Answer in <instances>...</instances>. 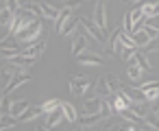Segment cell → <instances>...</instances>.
Here are the masks:
<instances>
[{"instance_id": "cell-1", "label": "cell", "mask_w": 159, "mask_h": 131, "mask_svg": "<svg viewBox=\"0 0 159 131\" xmlns=\"http://www.w3.org/2000/svg\"><path fill=\"white\" fill-rule=\"evenodd\" d=\"M39 37H42V22H39V20L31 22L26 29H22V31H18V33H16V40H18L22 46H29V44L37 42Z\"/></svg>"}, {"instance_id": "cell-2", "label": "cell", "mask_w": 159, "mask_h": 131, "mask_svg": "<svg viewBox=\"0 0 159 131\" xmlns=\"http://www.w3.org/2000/svg\"><path fill=\"white\" fill-rule=\"evenodd\" d=\"M79 24L83 26V31L87 33V37H92L94 42H98V44H105V42H107V33H105V31H102L94 20H89V18H83V16H81V18H79Z\"/></svg>"}, {"instance_id": "cell-3", "label": "cell", "mask_w": 159, "mask_h": 131, "mask_svg": "<svg viewBox=\"0 0 159 131\" xmlns=\"http://www.w3.org/2000/svg\"><path fill=\"white\" fill-rule=\"evenodd\" d=\"M92 85H94L92 79L79 77V79H72V81H70V92H72L74 96H85V94L92 90Z\"/></svg>"}, {"instance_id": "cell-4", "label": "cell", "mask_w": 159, "mask_h": 131, "mask_svg": "<svg viewBox=\"0 0 159 131\" xmlns=\"http://www.w3.org/2000/svg\"><path fill=\"white\" fill-rule=\"evenodd\" d=\"M44 116H46V120H44V127H42V129H52V127H57V124H61V122L66 120V116H63V109H61V105H59L57 109H52V111L44 114Z\"/></svg>"}, {"instance_id": "cell-5", "label": "cell", "mask_w": 159, "mask_h": 131, "mask_svg": "<svg viewBox=\"0 0 159 131\" xmlns=\"http://www.w3.org/2000/svg\"><path fill=\"white\" fill-rule=\"evenodd\" d=\"M44 50H46V40H37V42H33V44H29V46H24V55L26 57H35V59H39L42 55H44Z\"/></svg>"}, {"instance_id": "cell-6", "label": "cell", "mask_w": 159, "mask_h": 131, "mask_svg": "<svg viewBox=\"0 0 159 131\" xmlns=\"http://www.w3.org/2000/svg\"><path fill=\"white\" fill-rule=\"evenodd\" d=\"M31 81V77H29V72H20V74H16L9 83H5V94H11V92H16L18 87H22L24 83H29Z\"/></svg>"}, {"instance_id": "cell-7", "label": "cell", "mask_w": 159, "mask_h": 131, "mask_svg": "<svg viewBox=\"0 0 159 131\" xmlns=\"http://www.w3.org/2000/svg\"><path fill=\"white\" fill-rule=\"evenodd\" d=\"M79 26H81V24H79ZM85 48H87V33H85V31H83V26H81V31L76 33L74 42H72V55H74V57H79Z\"/></svg>"}, {"instance_id": "cell-8", "label": "cell", "mask_w": 159, "mask_h": 131, "mask_svg": "<svg viewBox=\"0 0 159 131\" xmlns=\"http://www.w3.org/2000/svg\"><path fill=\"white\" fill-rule=\"evenodd\" d=\"M94 22H96L102 31H107V5L102 2V0H98V5H96V9H94Z\"/></svg>"}, {"instance_id": "cell-9", "label": "cell", "mask_w": 159, "mask_h": 131, "mask_svg": "<svg viewBox=\"0 0 159 131\" xmlns=\"http://www.w3.org/2000/svg\"><path fill=\"white\" fill-rule=\"evenodd\" d=\"M139 90L144 92V98H146V103H152V101H157V98H159V81L144 83Z\"/></svg>"}, {"instance_id": "cell-10", "label": "cell", "mask_w": 159, "mask_h": 131, "mask_svg": "<svg viewBox=\"0 0 159 131\" xmlns=\"http://www.w3.org/2000/svg\"><path fill=\"white\" fill-rule=\"evenodd\" d=\"M39 116H44V109H42V105H35V107H26L20 116H18V120H22V122H29V120H35V118H39Z\"/></svg>"}, {"instance_id": "cell-11", "label": "cell", "mask_w": 159, "mask_h": 131, "mask_svg": "<svg viewBox=\"0 0 159 131\" xmlns=\"http://www.w3.org/2000/svg\"><path fill=\"white\" fill-rule=\"evenodd\" d=\"M120 92H122V94H124V96H126L131 103H146V98H144V92H142L139 87H126V85H124Z\"/></svg>"}, {"instance_id": "cell-12", "label": "cell", "mask_w": 159, "mask_h": 131, "mask_svg": "<svg viewBox=\"0 0 159 131\" xmlns=\"http://www.w3.org/2000/svg\"><path fill=\"white\" fill-rule=\"evenodd\" d=\"M109 55H116V57H120V53H122V42H120V31H113L111 33V37H109Z\"/></svg>"}, {"instance_id": "cell-13", "label": "cell", "mask_w": 159, "mask_h": 131, "mask_svg": "<svg viewBox=\"0 0 159 131\" xmlns=\"http://www.w3.org/2000/svg\"><path fill=\"white\" fill-rule=\"evenodd\" d=\"M9 61H11L13 66H18V68H22V70H26V68H29V66H33V63H35L37 59H35V57H26L24 53H20V55H16V57H11Z\"/></svg>"}, {"instance_id": "cell-14", "label": "cell", "mask_w": 159, "mask_h": 131, "mask_svg": "<svg viewBox=\"0 0 159 131\" xmlns=\"http://www.w3.org/2000/svg\"><path fill=\"white\" fill-rule=\"evenodd\" d=\"M100 105H102V96L87 98L83 103V114H96V111H100Z\"/></svg>"}, {"instance_id": "cell-15", "label": "cell", "mask_w": 159, "mask_h": 131, "mask_svg": "<svg viewBox=\"0 0 159 131\" xmlns=\"http://www.w3.org/2000/svg\"><path fill=\"white\" fill-rule=\"evenodd\" d=\"M72 11H74L72 7H63V9L59 11V16H57V20H55V31H57V33H59V31L63 29V24H66V22L70 20V16H72Z\"/></svg>"}, {"instance_id": "cell-16", "label": "cell", "mask_w": 159, "mask_h": 131, "mask_svg": "<svg viewBox=\"0 0 159 131\" xmlns=\"http://www.w3.org/2000/svg\"><path fill=\"white\" fill-rule=\"evenodd\" d=\"M131 37H133V42H135V46H137V48H144V46L150 42V35L144 31V26H139L137 31H133V35H131Z\"/></svg>"}, {"instance_id": "cell-17", "label": "cell", "mask_w": 159, "mask_h": 131, "mask_svg": "<svg viewBox=\"0 0 159 131\" xmlns=\"http://www.w3.org/2000/svg\"><path fill=\"white\" fill-rule=\"evenodd\" d=\"M100 120H102L100 111H96V114H81V127H83V129H89V127L98 124Z\"/></svg>"}, {"instance_id": "cell-18", "label": "cell", "mask_w": 159, "mask_h": 131, "mask_svg": "<svg viewBox=\"0 0 159 131\" xmlns=\"http://www.w3.org/2000/svg\"><path fill=\"white\" fill-rule=\"evenodd\" d=\"M79 63H81V66H100V63H102V57H98V55H94V53H81Z\"/></svg>"}, {"instance_id": "cell-19", "label": "cell", "mask_w": 159, "mask_h": 131, "mask_svg": "<svg viewBox=\"0 0 159 131\" xmlns=\"http://www.w3.org/2000/svg\"><path fill=\"white\" fill-rule=\"evenodd\" d=\"M61 109H63V116H66V122H76L79 120V114H76V107L72 103H66L61 101Z\"/></svg>"}, {"instance_id": "cell-20", "label": "cell", "mask_w": 159, "mask_h": 131, "mask_svg": "<svg viewBox=\"0 0 159 131\" xmlns=\"http://www.w3.org/2000/svg\"><path fill=\"white\" fill-rule=\"evenodd\" d=\"M79 18H81V16H70V20L63 24V29L59 31V35H63V37L72 35V33L76 31V26H79Z\"/></svg>"}, {"instance_id": "cell-21", "label": "cell", "mask_w": 159, "mask_h": 131, "mask_svg": "<svg viewBox=\"0 0 159 131\" xmlns=\"http://www.w3.org/2000/svg\"><path fill=\"white\" fill-rule=\"evenodd\" d=\"M59 11H61V9H57V7H52V5H48V2H42V18L55 22L57 16H59Z\"/></svg>"}, {"instance_id": "cell-22", "label": "cell", "mask_w": 159, "mask_h": 131, "mask_svg": "<svg viewBox=\"0 0 159 131\" xmlns=\"http://www.w3.org/2000/svg\"><path fill=\"white\" fill-rule=\"evenodd\" d=\"M29 107V101L26 98H20V101H11V107H9V114L13 116V118H18L24 109Z\"/></svg>"}, {"instance_id": "cell-23", "label": "cell", "mask_w": 159, "mask_h": 131, "mask_svg": "<svg viewBox=\"0 0 159 131\" xmlns=\"http://www.w3.org/2000/svg\"><path fill=\"white\" fill-rule=\"evenodd\" d=\"M13 18H16V13L11 11V9H7V7H2L0 9V26H9L11 22H13Z\"/></svg>"}, {"instance_id": "cell-24", "label": "cell", "mask_w": 159, "mask_h": 131, "mask_svg": "<svg viewBox=\"0 0 159 131\" xmlns=\"http://www.w3.org/2000/svg\"><path fill=\"white\" fill-rule=\"evenodd\" d=\"M142 72H144V70H142L135 61H131L129 68H126V77H129L131 81H139V79H142Z\"/></svg>"}, {"instance_id": "cell-25", "label": "cell", "mask_w": 159, "mask_h": 131, "mask_svg": "<svg viewBox=\"0 0 159 131\" xmlns=\"http://www.w3.org/2000/svg\"><path fill=\"white\" fill-rule=\"evenodd\" d=\"M120 116H122L124 120H129V122H135V124H144V118H142V116H137L135 111H131V107L122 109V111H120Z\"/></svg>"}, {"instance_id": "cell-26", "label": "cell", "mask_w": 159, "mask_h": 131, "mask_svg": "<svg viewBox=\"0 0 159 131\" xmlns=\"http://www.w3.org/2000/svg\"><path fill=\"white\" fill-rule=\"evenodd\" d=\"M135 63H137V66H139L144 72H146V70H150V61L146 59V53H142L139 48L135 50Z\"/></svg>"}, {"instance_id": "cell-27", "label": "cell", "mask_w": 159, "mask_h": 131, "mask_svg": "<svg viewBox=\"0 0 159 131\" xmlns=\"http://www.w3.org/2000/svg\"><path fill=\"white\" fill-rule=\"evenodd\" d=\"M20 9H24V11H31L33 16L42 18V2H24V5H20Z\"/></svg>"}, {"instance_id": "cell-28", "label": "cell", "mask_w": 159, "mask_h": 131, "mask_svg": "<svg viewBox=\"0 0 159 131\" xmlns=\"http://www.w3.org/2000/svg\"><path fill=\"white\" fill-rule=\"evenodd\" d=\"M142 9H144V16H146V18H148V16L159 13V0H155V2H144V5H142Z\"/></svg>"}, {"instance_id": "cell-29", "label": "cell", "mask_w": 159, "mask_h": 131, "mask_svg": "<svg viewBox=\"0 0 159 131\" xmlns=\"http://www.w3.org/2000/svg\"><path fill=\"white\" fill-rule=\"evenodd\" d=\"M105 81H107V87H109V92L111 94H116V92H120L124 85L118 81V79H113V77H105Z\"/></svg>"}, {"instance_id": "cell-30", "label": "cell", "mask_w": 159, "mask_h": 131, "mask_svg": "<svg viewBox=\"0 0 159 131\" xmlns=\"http://www.w3.org/2000/svg\"><path fill=\"white\" fill-rule=\"evenodd\" d=\"M120 42H122V48H137L135 42H133V37L129 33H124V31H120Z\"/></svg>"}, {"instance_id": "cell-31", "label": "cell", "mask_w": 159, "mask_h": 131, "mask_svg": "<svg viewBox=\"0 0 159 131\" xmlns=\"http://www.w3.org/2000/svg\"><path fill=\"white\" fill-rule=\"evenodd\" d=\"M59 105H61V101H59V98H48L46 103H42V109H44V114H48V111L57 109Z\"/></svg>"}, {"instance_id": "cell-32", "label": "cell", "mask_w": 159, "mask_h": 131, "mask_svg": "<svg viewBox=\"0 0 159 131\" xmlns=\"http://www.w3.org/2000/svg\"><path fill=\"white\" fill-rule=\"evenodd\" d=\"M16 127V120L11 114H2V118H0V129H11Z\"/></svg>"}, {"instance_id": "cell-33", "label": "cell", "mask_w": 159, "mask_h": 131, "mask_svg": "<svg viewBox=\"0 0 159 131\" xmlns=\"http://www.w3.org/2000/svg\"><path fill=\"white\" fill-rule=\"evenodd\" d=\"M111 114H116V111H113V107H111V101H105V98H102V105H100V116H102V118H109Z\"/></svg>"}, {"instance_id": "cell-34", "label": "cell", "mask_w": 159, "mask_h": 131, "mask_svg": "<svg viewBox=\"0 0 159 131\" xmlns=\"http://www.w3.org/2000/svg\"><path fill=\"white\" fill-rule=\"evenodd\" d=\"M129 107H131L137 116H142V118H146V114H148V111H146V103H131Z\"/></svg>"}, {"instance_id": "cell-35", "label": "cell", "mask_w": 159, "mask_h": 131, "mask_svg": "<svg viewBox=\"0 0 159 131\" xmlns=\"http://www.w3.org/2000/svg\"><path fill=\"white\" fill-rule=\"evenodd\" d=\"M96 90H98V96H109L111 92H109V87H107V81H105V77L96 83Z\"/></svg>"}, {"instance_id": "cell-36", "label": "cell", "mask_w": 159, "mask_h": 131, "mask_svg": "<svg viewBox=\"0 0 159 131\" xmlns=\"http://www.w3.org/2000/svg\"><path fill=\"white\" fill-rule=\"evenodd\" d=\"M142 24H148V26H152V29H157V31H159V13L144 18V20H142Z\"/></svg>"}, {"instance_id": "cell-37", "label": "cell", "mask_w": 159, "mask_h": 131, "mask_svg": "<svg viewBox=\"0 0 159 131\" xmlns=\"http://www.w3.org/2000/svg\"><path fill=\"white\" fill-rule=\"evenodd\" d=\"M144 122H146V124H148L150 129H159V118H157V116H148V114H146Z\"/></svg>"}, {"instance_id": "cell-38", "label": "cell", "mask_w": 159, "mask_h": 131, "mask_svg": "<svg viewBox=\"0 0 159 131\" xmlns=\"http://www.w3.org/2000/svg\"><path fill=\"white\" fill-rule=\"evenodd\" d=\"M5 7L11 9L13 13H18L20 11V0H5Z\"/></svg>"}, {"instance_id": "cell-39", "label": "cell", "mask_w": 159, "mask_h": 131, "mask_svg": "<svg viewBox=\"0 0 159 131\" xmlns=\"http://www.w3.org/2000/svg\"><path fill=\"white\" fill-rule=\"evenodd\" d=\"M142 26H144V31L150 35V40H159V31H157V29H152V26H148V24H142Z\"/></svg>"}, {"instance_id": "cell-40", "label": "cell", "mask_w": 159, "mask_h": 131, "mask_svg": "<svg viewBox=\"0 0 159 131\" xmlns=\"http://www.w3.org/2000/svg\"><path fill=\"white\" fill-rule=\"evenodd\" d=\"M81 2H83V0H68V2H66V7H72V9H76Z\"/></svg>"}, {"instance_id": "cell-41", "label": "cell", "mask_w": 159, "mask_h": 131, "mask_svg": "<svg viewBox=\"0 0 159 131\" xmlns=\"http://www.w3.org/2000/svg\"><path fill=\"white\" fill-rule=\"evenodd\" d=\"M126 2H129V5H131V2H133V5H137V2H139V0H126Z\"/></svg>"}, {"instance_id": "cell-42", "label": "cell", "mask_w": 159, "mask_h": 131, "mask_svg": "<svg viewBox=\"0 0 159 131\" xmlns=\"http://www.w3.org/2000/svg\"><path fill=\"white\" fill-rule=\"evenodd\" d=\"M2 98H5V96H0V103H2Z\"/></svg>"}, {"instance_id": "cell-43", "label": "cell", "mask_w": 159, "mask_h": 131, "mask_svg": "<svg viewBox=\"0 0 159 131\" xmlns=\"http://www.w3.org/2000/svg\"><path fill=\"white\" fill-rule=\"evenodd\" d=\"M0 118H2V111H0Z\"/></svg>"}]
</instances>
